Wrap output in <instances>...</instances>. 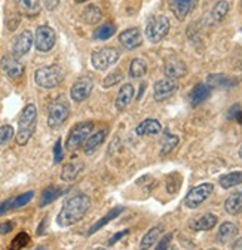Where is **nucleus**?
Here are the masks:
<instances>
[{"label": "nucleus", "instance_id": "nucleus-1", "mask_svg": "<svg viewBox=\"0 0 242 250\" xmlns=\"http://www.w3.org/2000/svg\"><path fill=\"white\" fill-rule=\"evenodd\" d=\"M89 207H91V200L85 194H77L69 198L56 216V224L63 228L77 224L88 213Z\"/></svg>", "mask_w": 242, "mask_h": 250}, {"label": "nucleus", "instance_id": "nucleus-2", "mask_svg": "<svg viewBox=\"0 0 242 250\" xmlns=\"http://www.w3.org/2000/svg\"><path fill=\"white\" fill-rule=\"evenodd\" d=\"M36 119H37V109L33 103L27 104L18 119V133H17V143L24 146L32 139L35 128H36Z\"/></svg>", "mask_w": 242, "mask_h": 250}, {"label": "nucleus", "instance_id": "nucleus-3", "mask_svg": "<svg viewBox=\"0 0 242 250\" xmlns=\"http://www.w3.org/2000/svg\"><path fill=\"white\" fill-rule=\"evenodd\" d=\"M119 57H120V52L116 48H113V46H103V48L95 49L93 52V55H91V62H93V66H94L95 70L104 72L109 67L116 64Z\"/></svg>", "mask_w": 242, "mask_h": 250}, {"label": "nucleus", "instance_id": "nucleus-4", "mask_svg": "<svg viewBox=\"0 0 242 250\" xmlns=\"http://www.w3.org/2000/svg\"><path fill=\"white\" fill-rule=\"evenodd\" d=\"M64 79V72L59 66H46L42 69H37L35 73V81L42 88H55Z\"/></svg>", "mask_w": 242, "mask_h": 250}, {"label": "nucleus", "instance_id": "nucleus-5", "mask_svg": "<svg viewBox=\"0 0 242 250\" xmlns=\"http://www.w3.org/2000/svg\"><path fill=\"white\" fill-rule=\"evenodd\" d=\"M70 115V104L64 97H58L52 102L48 112V125L51 128L61 127Z\"/></svg>", "mask_w": 242, "mask_h": 250}, {"label": "nucleus", "instance_id": "nucleus-6", "mask_svg": "<svg viewBox=\"0 0 242 250\" xmlns=\"http://www.w3.org/2000/svg\"><path fill=\"white\" fill-rule=\"evenodd\" d=\"M169 31V20L164 15H156L146 25V38L152 43H159Z\"/></svg>", "mask_w": 242, "mask_h": 250}, {"label": "nucleus", "instance_id": "nucleus-7", "mask_svg": "<svg viewBox=\"0 0 242 250\" xmlns=\"http://www.w3.org/2000/svg\"><path fill=\"white\" fill-rule=\"evenodd\" d=\"M94 130V124L93 122H80L76 124L74 127L70 130L67 142H66V147L69 150H77L79 146L82 143H85V140L93 134Z\"/></svg>", "mask_w": 242, "mask_h": 250}, {"label": "nucleus", "instance_id": "nucleus-8", "mask_svg": "<svg viewBox=\"0 0 242 250\" xmlns=\"http://www.w3.org/2000/svg\"><path fill=\"white\" fill-rule=\"evenodd\" d=\"M214 192V185L213 183H202L199 186H195L193 189L189 191V194L185 198V206L187 208H196L204 201L208 200V197Z\"/></svg>", "mask_w": 242, "mask_h": 250}, {"label": "nucleus", "instance_id": "nucleus-9", "mask_svg": "<svg viewBox=\"0 0 242 250\" xmlns=\"http://www.w3.org/2000/svg\"><path fill=\"white\" fill-rule=\"evenodd\" d=\"M55 31L49 25H39L36 30L35 45L39 52H48L55 45Z\"/></svg>", "mask_w": 242, "mask_h": 250}, {"label": "nucleus", "instance_id": "nucleus-10", "mask_svg": "<svg viewBox=\"0 0 242 250\" xmlns=\"http://www.w3.org/2000/svg\"><path fill=\"white\" fill-rule=\"evenodd\" d=\"M94 88V82L91 78L85 76V78H80L77 79L73 85H72V89H70V97L73 102H85L89 96H91V91Z\"/></svg>", "mask_w": 242, "mask_h": 250}, {"label": "nucleus", "instance_id": "nucleus-11", "mask_svg": "<svg viewBox=\"0 0 242 250\" xmlns=\"http://www.w3.org/2000/svg\"><path fill=\"white\" fill-rule=\"evenodd\" d=\"M35 39H33V33L30 30H24L22 33H19L17 36V39L14 41V45H12V55L15 58H19V57H24L30 49H32V45H33Z\"/></svg>", "mask_w": 242, "mask_h": 250}, {"label": "nucleus", "instance_id": "nucleus-12", "mask_svg": "<svg viewBox=\"0 0 242 250\" xmlns=\"http://www.w3.org/2000/svg\"><path fill=\"white\" fill-rule=\"evenodd\" d=\"M164 73L168 79H180L183 78L187 73V66L183 60H180L177 57H171L165 61V67H164Z\"/></svg>", "mask_w": 242, "mask_h": 250}, {"label": "nucleus", "instance_id": "nucleus-13", "mask_svg": "<svg viewBox=\"0 0 242 250\" xmlns=\"http://www.w3.org/2000/svg\"><path fill=\"white\" fill-rule=\"evenodd\" d=\"M177 83L172 79H161L155 83L153 86V97L156 102H164L167 99H169L171 96H174L177 91Z\"/></svg>", "mask_w": 242, "mask_h": 250}, {"label": "nucleus", "instance_id": "nucleus-14", "mask_svg": "<svg viewBox=\"0 0 242 250\" xmlns=\"http://www.w3.org/2000/svg\"><path fill=\"white\" fill-rule=\"evenodd\" d=\"M0 66H2V70L12 79H18L24 73L22 62L18 58H15L14 55H5L2 60H0Z\"/></svg>", "mask_w": 242, "mask_h": 250}, {"label": "nucleus", "instance_id": "nucleus-15", "mask_svg": "<svg viewBox=\"0 0 242 250\" xmlns=\"http://www.w3.org/2000/svg\"><path fill=\"white\" fill-rule=\"evenodd\" d=\"M119 42L122 43L124 48L127 49H135L141 45L143 42V36H141V31L137 27H131L124 30L122 33L119 35Z\"/></svg>", "mask_w": 242, "mask_h": 250}, {"label": "nucleus", "instance_id": "nucleus-16", "mask_svg": "<svg viewBox=\"0 0 242 250\" xmlns=\"http://www.w3.org/2000/svg\"><path fill=\"white\" fill-rule=\"evenodd\" d=\"M168 5L174 17L183 21L195 6V0H168Z\"/></svg>", "mask_w": 242, "mask_h": 250}, {"label": "nucleus", "instance_id": "nucleus-17", "mask_svg": "<svg viewBox=\"0 0 242 250\" xmlns=\"http://www.w3.org/2000/svg\"><path fill=\"white\" fill-rule=\"evenodd\" d=\"M109 136V128H104V130H100L94 134H91L86 140H85V146H83V150L86 155H91L94 153L106 140V137Z\"/></svg>", "mask_w": 242, "mask_h": 250}, {"label": "nucleus", "instance_id": "nucleus-18", "mask_svg": "<svg viewBox=\"0 0 242 250\" xmlns=\"http://www.w3.org/2000/svg\"><path fill=\"white\" fill-rule=\"evenodd\" d=\"M134 99V86L131 83H125L122 85V88L119 89L117 97L114 100V106L117 110H124L130 106V103Z\"/></svg>", "mask_w": 242, "mask_h": 250}, {"label": "nucleus", "instance_id": "nucleus-19", "mask_svg": "<svg viewBox=\"0 0 242 250\" xmlns=\"http://www.w3.org/2000/svg\"><path fill=\"white\" fill-rule=\"evenodd\" d=\"M162 131V125L159 121L156 119H144L143 122H140L135 128L137 136L143 137V136H155L159 134Z\"/></svg>", "mask_w": 242, "mask_h": 250}, {"label": "nucleus", "instance_id": "nucleus-20", "mask_svg": "<svg viewBox=\"0 0 242 250\" xmlns=\"http://www.w3.org/2000/svg\"><path fill=\"white\" fill-rule=\"evenodd\" d=\"M216 225H217V216L211 214V213H206L189 224L190 229H193V231H209Z\"/></svg>", "mask_w": 242, "mask_h": 250}, {"label": "nucleus", "instance_id": "nucleus-21", "mask_svg": "<svg viewBox=\"0 0 242 250\" xmlns=\"http://www.w3.org/2000/svg\"><path fill=\"white\" fill-rule=\"evenodd\" d=\"M211 96V88L206 83H198L193 86L192 92H190V104L193 107L202 104L204 102H206Z\"/></svg>", "mask_w": 242, "mask_h": 250}, {"label": "nucleus", "instance_id": "nucleus-22", "mask_svg": "<svg viewBox=\"0 0 242 250\" xmlns=\"http://www.w3.org/2000/svg\"><path fill=\"white\" fill-rule=\"evenodd\" d=\"M15 5L22 15L30 17V18L39 15V12H40L39 0H15Z\"/></svg>", "mask_w": 242, "mask_h": 250}, {"label": "nucleus", "instance_id": "nucleus-23", "mask_svg": "<svg viewBox=\"0 0 242 250\" xmlns=\"http://www.w3.org/2000/svg\"><path fill=\"white\" fill-rule=\"evenodd\" d=\"M238 235V227L232 222H224L220 225L219 232H217V240L222 244H227L230 243L235 237Z\"/></svg>", "mask_w": 242, "mask_h": 250}, {"label": "nucleus", "instance_id": "nucleus-24", "mask_svg": "<svg viewBox=\"0 0 242 250\" xmlns=\"http://www.w3.org/2000/svg\"><path fill=\"white\" fill-rule=\"evenodd\" d=\"M162 231H164L162 227H153L152 229H149L140 241V250H149L152 246H155L156 241L159 240Z\"/></svg>", "mask_w": 242, "mask_h": 250}, {"label": "nucleus", "instance_id": "nucleus-25", "mask_svg": "<svg viewBox=\"0 0 242 250\" xmlns=\"http://www.w3.org/2000/svg\"><path fill=\"white\" fill-rule=\"evenodd\" d=\"M224 210L236 216L242 211V189L238 192H233L224 203Z\"/></svg>", "mask_w": 242, "mask_h": 250}, {"label": "nucleus", "instance_id": "nucleus-26", "mask_svg": "<svg viewBox=\"0 0 242 250\" xmlns=\"http://www.w3.org/2000/svg\"><path fill=\"white\" fill-rule=\"evenodd\" d=\"M124 211V207H114V208H112L104 217H101L100 219V221H97L93 227H91L89 228V231H88V235H93V234H95L98 229H101L104 225H107L110 221H113V219H116L120 213H122Z\"/></svg>", "mask_w": 242, "mask_h": 250}, {"label": "nucleus", "instance_id": "nucleus-27", "mask_svg": "<svg viewBox=\"0 0 242 250\" xmlns=\"http://www.w3.org/2000/svg\"><path fill=\"white\" fill-rule=\"evenodd\" d=\"M82 18H83V21H85L86 24L93 25V24H97V22L101 21L103 12H101V9H100L97 5H88V6L83 9V12H82Z\"/></svg>", "mask_w": 242, "mask_h": 250}, {"label": "nucleus", "instance_id": "nucleus-28", "mask_svg": "<svg viewBox=\"0 0 242 250\" xmlns=\"http://www.w3.org/2000/svg\"><path fill=\"white\" fill-rule=\"evenodd\" d=\"M82 170H83V164H80V163H69L61 170V180L73 182L74 179H77V176L80 174Z\"/></svg>", "mask_w": 242, "mask_h": 250}, {"label": "nucleus", "instance_id": "nucleus-29", "mask_svg": "<svg viewBox=\"0 0 242 250\" xmlns=\"http://www.w3.org/2000/svg\"><path fill=\"white\" fill-rule=\"evenodd\" d=\"M219 183L224 189H230L233 186H238L242 183V171H232V173H226L223 176H220Z\"/></svg>", "mask_w": 242, "mask_h": 250}, {"label": "nucleus", "instance_id": "nucleus-30", "mask_svg": "<svg viewBox=\"0 0 242 250\" xmlns=\"http://www.w3.org/2000/svg\"><path fill=\"white\" fill-rule=\"evenodd\" d=\"M206 81L209 88H230L235 85V81H232L226 75H209Z\"/></svg>", "mask_w": 242, "mask_h": 250}, {"label": "nucleus", "instance_id": "nucleus-31", "mask_svg": "<svg viewBox=\"0 0 242 250\" xmlns=\"http://www.w3.org/2000/svg\"><path fill=\"white\" fill-rule=\"evenodd\" d=\"M130 76L134 79L143 78L147 73V62L143 58H134L130 64Z\"/></svg>", "mask_w": 242, "mask_h": 250}, {"label": "nucleus", "instance_id": "nucleus-32", "mask_svg": "<svg viewBox=\"0 0 242 250\" xmlns=\"http://www.w3.org/2000/svg\"><path fill=\"white\" fill-rule=\"evenodd\" d=\"M227 14H229V2L227 0H220V2L214 5L213 11H211V18H213L214 22H222Z\"/></svg>", "mask_w": 242, "mask_h": 250}, {"label": "nucleus", "instance_id": "nucleus-33", "mask_svg": "<svg viewBox=\"0 0 242 250\" xmlns=\"http://www.w3.org/2000/svg\"><path fill=\"white\" fill-rule=\"evenodd\" d=\"M61 194H63V189H59V188H56V186H48L46 189H43V192H42V197H40V206L43 207V206H48V204H51L52 201H55L58 197H61Z\"/></svg>", "mask_w": 242, "mask_h": 250}, {"label": "nucleus", "instance_id": "nucleus-34", "mask_svg": "<svg viewBox=\"0 0 242 250\" xmlns=\"http://www.w3.org/2000/svg\"><path fill=\"white\" fill-rule=\"evenodd\" d=\"M116 31V27L113 24H103L94 31V39L95 41H107L110 39Z\"/></svg>", "mask_w": 242, "mask_h": 250}, {"label": "nucleus", "instance_id": "nucleus-35", "mask_svg": "<svg viewBox=\"0 0 242 250\" xmlns=\"http://www.w3.org/2000/svg\"><path fill=\"white\" fill-rule=\"evenodd\" d=\"M178 145V137L177 136H172V134H167L164 142H162V149H161V155L165 156L168 155L172 149H175Z\"/></svg>", "mask_w": 242, "mask_h": 250}, {"label": "nucleus", "instance_id": "nucleus-36", "mask_svg": "<svg viewBox=\"0 0 242 250\" xmlns=\"http://www.w3.org/2000/svg\"><path fill=\"white\" fill-rule=\"evenodd\" d=\"M122 79H124V73L120 72L119 69H116L114 72L109 73V75L103 79V86H104V88H112V86H114L116 83H119Z\"/></svg>", "mask_w": 242, "mask_h": 250}, {"label": "nucleus", "instance_id": "nucleus-37", "mask_svg": "<svg viewBox=\"0 0 242 250\" xmlns=\"http://www.w3.org/2000/svg\"><path fill=\"white\" fill-rule=\"evenodd\" d=\"M30 243V235L27 232H19L12 241H11V246H9V250H21L22 247H25L27 244Z\"/></svg>", "mask_w": 242, "mask_h": 250}, {"label": "nucleus", "instance_id": "nucleus-38", "mask_svg": "<svg viewBox=\"0 0 242 250\" xmlns=\"http://www.w3.org/2000/svg\"><path fill=\"white\" fill-rule=\"evenodd\" d=\"M14 137V128L11 127V125H2L0 127V145L5 146L8 145Z\"/></svg>", "mask_w": 242, "mask_h": 250}, {"label": "nucleus", "instance_id": "nucleus-39", "mask_svg": "<svg viewBox=\"0 0 242 250\" xmlns=\"http://www.w3.org/2000/svg\"><path fill=\"white\" fill-rule=\"evenodd\" d=\"M63 147H61V139H58L54 146V163L58 164L63 161Z\"/></svg>", "mask_w": 242, "mask_h": 250}, {"label": "nucleus", "instance_id": "nucleus-40", "mask_svg": "<svg viewBox=\"0 0 242 250\" xmlns=\"http://www.w3.org/2000/svg\"><path fill=\"white\" fill-rule=\"evenodd\" d=\"M14 208H17V204H15V197H12V198H9V200H6L5 203L0 204V216L5 214V213H8L9 210H14Z\"/></svg>", "mask_w": 242, "mask_h": 250}, {"label": "nucleus", "instance_id": "nucleus-41", "mask_svg": "<svg viewBox=\"0 0 242 250\" xmlns=\"http://www.w3.org/2000/svg\"><path fill=\"white\" fill-rule=\"evenodd\" d=\"M171 240H172V234H167V235H164V237H162V240L159 241V244L156 246V250H168Z\"/></svg>", "mask_w": 242, "mask_h": 250}, {"label": "nucleus", "instance_id": "nucleus-42", "mask_svg": "<svg viewBox=\"0 0 242 250\" xmlns=\"http://www.w3.org/2000/svg\"><path fill=\"white\" fill-rule=\"evenodd\" d=\"M130 234V231L128 229H125V231H120V232H117V234H114L113 237H110V240H109V246H114L120 238H124V237H127Z\"/></svg>", "mask_w": 242, "mask_h": 250}, {"label": "nucleus", "instance_id": "nucleus-43", "mask_svg": "<svg viewBox=\"0 0 242 250\" xmlns=\"http://www.w3.org/2000/svg\"><path fill=\"white\" fill-rule=\"evenodd\" d=\"M14 227H15V224L11 222V221H6V222H3V224H0V234L5 235V234L11 232V231L14 229Z\"/></svg>", "mask_w": 242, "mask_h": 250}, {"label": "nucleus", "instance_id": "nucleus-44", "mask_svg": "<svg viewBox=\"0 0 242 250\" xmlns=\"http://www.w3.org/2000/svg\"><path fill=\"white\" fill-rule=\"evenodd\" d=\"M232 250H242V237H239V238L232 244Z\"/></svg>", "mask_w": 242, "mask_h": 250}, {"label": "nucleus", "instance_id": "nucleus-45", "mask_svg": "<svg viewBox=\"0 0 242 250\" xmlns=\"http://www.w3.org/2000/svg\"><path fill=\"white\" fill-rule=\"evenodd\" d=\"M56 5H58V0H46L48 9H54V8H56Z\"/></svg>", "mask_w": 242, "mask_h": 250}, {"label": "nucleus", "instance_id": "nucleus-46", "mask_svg": "<svg viewBox=\"0 0 242 250\" xmlns=\"http://www.w3.org/2000/svg\"><path fill=\"white\" fill-rule=\"evenodd\" d=\"M233 118H235V119L242 125V110H238V112L235 113V116H233Z\"/></svg>", "mask_w": 242, "mask_h": 250}, {"label": "nucleus", "instance_id": "nucleus-47", "mask_svg": "<svg viewBox=\"0 0 242 250\" xmlns=\"http://www.w3.org/2000/svg\"><path fill=\"white\" fill-rule=\"evenodd\" d=\"M239 156L242 158V146H241V149H239Z\"/></svg>", "mask_w": 242, "mask_h": 250}, {"label": "nucleus", "instance_id": "nucleus-48", "mask_svg": "<svg viewBox=\"0 0 242 250\" xmlns=\"http://www.w3.org/2000/svg\"><path fill=\"white\" fill-rule=\"evenodd\" d=\"M94 250H106L104 247H97V249H94Z\"/></svg>", "mask_w": 242, "mask_h": 250}, {"label": "nucleus", "instance_id": "nucleus-49", "mask_svg": "<svg viewBox=\"0 0 242 250\" xmlns=\"http://www.w3.org/2000/svg\"><path fill=\"white\" fill-rule=\"evenodd\" d=\"M76 2H77V3H82V2H85V0H76Z\"/></svg>", "mask_w": 242, "mask_h": 250}, {"label": "nucleus", "instance_id": "nucleus-50", "mask_svg": "<svg viewBox=\"0 0 242 250\" xmlns=\"http://www.w3.org/2000/svg\"><path fill=\"white\" fill-rule=\"evenodd\" d=\"M36 250H46L45 247H39V249H36Z\"/></svg>", "mask_w": 242, "mask_h": 250}, {"label": "nucleus", "instance_id": "nucleus-51", "mask_svg": "<svg viewBox=\"0 0 242 250\" xmlns=\"http://www.w3.org/2000/svg\"><path fill=\"white\" fill-rule=\"evenodd\" d=\"M211 250H217V249H211Z\"/></svg>", "mask_w": 242, "mask_h": 250}]
</instances>
